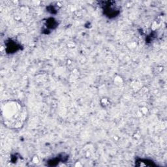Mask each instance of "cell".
<instances>
[{
  "mask_svg": "<svg viewBox=\"0 0 167 167\" xmlns=\"http://www.w3.org/2000/svg\"><path fill=\"white\" fill-rule=\"evenodd\" d=\"M18 46L16 44H15V42H10V44H9V45H7V48L11 47V49L9 52V53H12V52L17 51L18 49Z\"/></svg>",
  "mask_w": 167,
  "mask_h": 167,
  "instance_id": "cell-2",
  "label": "cell"
},
{
  "mask_svg": "<svg viewBox=\"0 0 167 167\" xmlns=\"http://www.w3.org/2000/svg\"><path fill=\"white\" fill-rule=\"evenodd\" d=\"M105 3V5H104V13L105 14L107 15V16H108V18H114L116 17L118 14H119V11L114 10V9L112 8V3H113V2H104Z\"/></svg>",
  "mask_w": 167,
  "mask_h": 167,
  "instance_id": "cell-1",
  "label": "cell"
}]
</instances>
